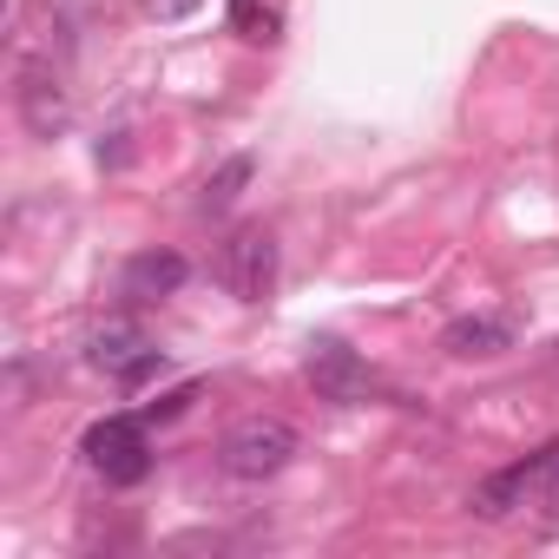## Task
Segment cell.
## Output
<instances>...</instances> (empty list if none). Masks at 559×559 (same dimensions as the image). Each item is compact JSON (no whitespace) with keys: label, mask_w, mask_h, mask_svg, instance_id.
<instances>
[{"label":"cell","mask_w":559,"mask_h":559,"mask_svg":"<svg viewBox=\"0 0 559 559\" xmlns=\"http://www.w3.org/2000/svg\"><path fill=\"white\" fill-rule=\"evenodd\" d=\"M217 276H224V290H230L237 304H263L270 284H276V237H270L263 224L230 230V243H224V257H217Z\"/></svg>","instance_id":"obj_4"},{"label":"cell","mask_w":559,"mask_h":559,"mask_svg":"<svg viewBox=\"0 0 559 559\" xmlns=\"http://www.w3.org/2000/svg\"><path fill=\"white\" fill-rule=\"evenodd\" d=\"M86 461L112 480V487H139L152 474V441H145V415H106L86 428Z\"/></svg>","instance_id":"obj_3"},{"label":"cell","mask_w":559,"mask_h":559,"mask_svg":"<svg viewBox=\"0 0 559 559\" xmlns=\"http://www.w3.org/2000/svg\"><path fill=\"white\" fill-rule=\"evenodd\" d=\"M191 276V263L178 257V250H139L132 263H126V297L132 304H158V297H171L178 284Z\"/></svg>","instance_id":"obj_7"},{"label":"cell","mask_w":559,"mask_h":559,"mask_svg":"<svg viewBox=\"0 0 559 559\" xmlns=\"http://www.w3.org/2000/svg\"><path fill=\"white\" fill-rule=\"evenodd\" d=\"M250 178H257V158H250V152L224 158V165L204 178V198H198V211H204V217H224V211L243 198V185H250Z\"/></svg>","instance_id":"obj_10"},{"label":"cell","mask_w":559,"mask_h":559,"mask_svg":"<svg viewBox=\"0 0 559 559\" xmlns=\"http://www.w3.org/2000/svg\"><path fill=\"white\" fill-rule=\"evenodd\" d=\"M14 99H21V119H27L34 139H60L67 119H73V99H67V86H60V73H53L47 60H27V67H21Z\"/></svg>","instance_id":"obj_6"},{"label":"cell","mask_w":559,"mask_h":559,"mask_svg":"<svg viewBox=\"0 0 559 559\" xmlns=\"http://www.w3.org/2000/svg\"><path fill=\"white\" fill-rule=\"evenodd\" d=\"M520 507H539V513L559 520V441L533 448L526 461H513V467H500V474H487L474 487V513L480 520H507Z\"/></svg>","instance_id":"obj_1"},{"label":"cell","mask_w":559,"mask_h":559,"mask_svg":"<svg viewBox=\"0 0 559 559\" xmlns=\"http://www.w3.org/2000/svg\"><path fill=\"white\" fill-rule=\"evenodd\" d=\"M152 8H158V21H178V14H191V8H198V0H152Z\"/></svg>","instance_id":"obj_14"},{"label":"cell","mask_w":559,"mask_h":559,"mask_svg":"<svg viewBox=\"0 0 559 559\" xmlns=\"http://www.w3.org/2000/svg\"><path fill=\"white\" fill-rule=\"evenodd\" d=\"M191 402H198V382H185V389H171V395L145 402V421H178V415H185Z\"/></svg>","instance_id":"obj_12"},{"label":"cell","mask_w":559,"mask_h":559,"mask_svg":"<svg viewBox=\"0 0 559 559\" xmlns=\"http://www.w3.org/2000/svg\"><path fill=\"white\" fill-rule=\"evenodd\" d=\"M230 27L257 47H270L276 34H284V21H276V8H263V0H230Z\"/></svg>","instance_id":"obj_11"},{"label":"cell","mask_w":559,"mask_h":559,"mask_svg":"<svg viewBox=\"0 0 559 559\" xmlns=\"http://www.w3.org/2000/svg\"><path fill=\"white\" fill-rule=\"evenodd\" d=\"M290 454H297V428L276 421V415H250L217 441V467L230 480H270V474L290 467Z\"/></svg>","instance_id":"obj_2"},{"label":"cell","mask_w":559,"mask_h":559,"mask_svg":"<svg viewBox=\"0 0 559 559\" xmlns=\"http://www.w3.org/2000/svg\"><path fill=\"white\" fill-rule=\"evenodd\" d=\"M145 349H152V343H145L132 323H106V330H93V349H86V362H93V369H106V376L119 382V376H126V369L145 356Z\"/></svg>","instance_id":"obj_9"},{"label":"cell","mask_w":559,"mask_h":559,"mask_svg":"<svg viewBox=\"0 0 559 559\" xmlns=\"http://www.w3.org/2000/svg\"><path fill=\"white\" fill-rule=\"evenodd\" d=\"M441 349L448 356H500V349H513V323L507 317H461L441 330Z\"/></svg>","instance_id":"obj_8"},{"label":"cell","mask_w":559,"mask_h":559,"mask_svg":"<svg viewBox=\"0 0 559 559\" xmlns=\"http://www.w3.org/2000/svg\"><path fill=\"white\" fill-rule=\"evenodd\" d=\"M310 389L323 395V402H343V408H356V402H369L382 382H376V369L349 349V343H336V336H323V343H310Z\"/></svg>","instance_id":"obj_5"},{"label":"cell","mask_w":559,"mask_h":559,"mask_svg":"<svg viewBox=\"0 0 559 559\" xmlns=\"http://www.w3.org/2000/svg\"><path fill=\"white\" fill-rule=\"evenodd\" d=\"M158 369H165V349H145V356H139V362H132V369L119 376V389H145V382H152Z\"/></svg>","instance_id":"obj_13"}]
</instances>
